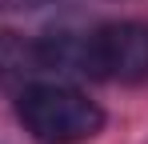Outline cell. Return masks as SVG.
<instances>
[{"label": "cell", "mask_w": 148, "mask_h": 144, "mask_svg": "<svg viewBox=\"0 0 148 144\" xmlns=\"http://www.w3.org/2000/svg\"><path fill=\"white\" fill-rule=\"evenodd\" d=\"M16 112L40 144H80L104 124L100 104L68 84H28L16 100Z\"/></svg>", "instance_id": "cell-1"}, {"label": "cell", "mask_w": 148, "mask_h": 144, "mask_svg": "<svg viewBox=\"0 0 148 144\" xmlns=\"http://www.w3.org/2000/svg\"><path fill=\"white\" fill-rule=\"evenodd\" d=\"M88 76L124 84L148 80V24L120 20L88 32Z\"/></svg>", "instance_id": "cell-2"}, {"label": "cell", "mask_w": 148, "mask_h": 144, "mask_svg": "<svg viewBox=\"0 0 148 144\" xmlns=\"http://www.w3.org/2000/svg\"><path fill=\"white\" fill-rule=\"evenodd\" d=\"M40 40H28L20 32H0V84H32L44 76Z\"/></svg>", "instance_id": "cell-3"}, {"label": "cell", "mask_w": 148, "mask_h": 144, "mask_svg": "<svg viewBox=\"0 0 148 144\" xmlns=\"http://www.w3.org/2000/svg\"><path fill=\"white\" fill-rule=\"evenodd\" d=\"M40 4H52V0H0V8H40Z\"/></svg>", "instance_id": "cell-4"}]
</instances>
